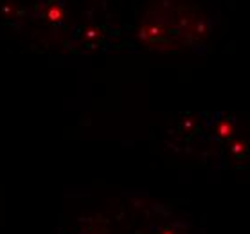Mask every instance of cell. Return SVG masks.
Returning <instances> with one entry per match:
<instances>
[{
	"instance_id": "6da1fadb",
	"label": "cell",
	"mask_w": 250,
	"mask_h": 234,
	"mask_svg": "<svg viewBox=\"0 0 250 234\" xmlns=\"http://www.w3.org/2000/svg\"><path fill=\"white\" fill-rule=\"evenodd\" d=\"M45 18L49 20L51 23H60L63 22V18H65V9H63L62 4H52L45 13Z\"/></svg>"
}]
</instances>
